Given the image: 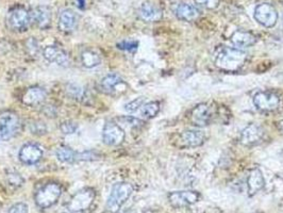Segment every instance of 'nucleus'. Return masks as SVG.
<instances>
[{"mask_svg": "<svg viewBox=\"0 0 283 213\" xmlns=\"http://www.w3.org/2000/svg\"><path fill=\"white\" fill-rule=\"evenodd\" d=\"M246 59V53L243 50L224 46L216 52L214 62L219 69L226 70V72H234L244 65Z\"/></svg>", "mask_w": 283, "mask_h": 213, "instance_id": "1", "label": "nucleus"}, {"mask_svg": "<svg viewBox=\"0 0 283 213\" xmlns=\"http://www.w3.org/2000/svg\"><path fill=\"white\" fill-rule=\"evenodd\" d=\"M133 193V187L128 182H117L111 190L106 209L109 213H117Z\"/></svg>", "mask_w": 283, "mask_h": 213, "instance_id": "2", "label": "nucleus"}, {"mask_svg": "<svg viewBox=\"0 0 283 213\" xmlns=\"http://www.w3.org/2000/svg\"><path fill=\"white\" fill-rule=\"evenodd\" d=\"M62 188L57 182H49L40 188L34 196L35 204L40 209H47L53 207L61 197Z\"/></svg>", "mask_w": 283, "mask_h": 213, "instance_id": "3", "label": "nucleus"}, {"mask_svg": "<svg viewBox=\"0 0 283 213\" xmlns=\"http://www.w3.org/2000/svg\"><path fill=\"white\" fill-rule=\"evenodd\" d=\"M20 129V120L16 113L11 111L0 113V141L13 139Z\"/></svg>", "mask_w": 283, "mask_h": 213, "instance_id": "4", "label": "nucleus"}, {"mask_svg": "<svg viewBox=\"0 0 283 213\" xmlns=\"http://www.w3.org/2000/svg\"><path fill=\"white\" fill-rule=\"evenodd\" d=\"M95 199V192L93 189H83L70 198L67 204V209L70 212H82L92 206Z\"/></svg>", "mask_w": 283, "mask_h": 213, "instance_id": "5", "label": "nucleus"}, {"mask_svg": "<svg viewBox=\"0 0 283 213\" xmlns=\"http://www.w3.org/2000/svg\"><path fill=\"white\" fill-rule=\"evenodd\" d=\"M254 16L257 22L265 28L275 27L279 17L275 7L266 3L260 4L256 7Z\"/></svg>", "mask_w": 283, "mask_h": 213, "instance_id": "6", "label": "nucleus"}, {"mask_svg": "<svg viewBox=\"0 0 283 213\" xmlns=\"http://www.w3.org/2000/svg\"><path fill=\"white\" fill-rule=\"evenodd\" d=\"M100 90L108 95H120L124 94L128 86L125 81L117 74H109L100 81Z\"/></svg>", "mask_w": 283, "mask_h": 213, "instance_id": "7", "label": "nucleus"}, {"mask_svg": "<svg viewBox=\"0 0 283 213\" xmlns=\"http://www.w3.org/2000/svg\"><path fill=\"white\" fill-rule=\"evenodd\" d=\"M254 105L262 112H272L279 108L280 98L275 93L262 91L254 96Z\"/></svg>", "mask_w": 283, "mask_h": 213, "instance_id": "8", "label": "nucleus"}, {"mask_svg": "<svg viewBox=\"0 0 283 213\" xmlns=\"http://www.w3.org/2000/svg\"><path fill=\"white\" fill-rule=\"evenodd\" d=\"M125 131L114 121H107L103 130L104 143L110 146L120 145L125 141Z\"/></svg>", "mask_w": 283, "mask_h": 213, "instance_id": "9", "label": "nucleus"}, {"mask_svg": "<svg viewBox=\"0 0 283 213\" xmlns=\"http://www.w3.org/2000/svg\"><path fill=\"white\" fill-rule=\"evenodd\" d=\"M200 199V194L196 191H175L168 194L170 205L175 208H183L194 205Z\"/></svg>", "mask_w": 283, "mask_h": 213, "instance_id": "10", "label": "nucleus"}, {"mask_svg": "<svg viewBox=\"0 0 283 213\" xmlns=\"http://www.w3.org/2000/svg\"><path fill=\"white\" fill-rule=\"evenodd\" d=\"M44 155L43 148L35 143H26L19 150L18 158L27 165L36 164L42 160Z\"/></svg>", "mask_w": 283, "mask_h": 213, "instance_id": "11", "label": "nucleus"}, {"mask_svg": "<svg viewBox=\"0 0 283 213\" xmlns=\"http://www.w3.org/2000/svg\"><path fill=\"white\" fill-rule=\"evenodd\" d=\"M213 119V111L208 104L197 105L191 112V121L197 127H206Z\"/></svg>", "mask_w": 283, "mask_h": 213, "instance_id": "12", "label": "nucleus"}, {"mask_svg": "<svg viewBox=\"0 0 283 213\" xmlns=\"http://www.w3.org/2000/svg\"><path fill=\"white\" fill-rule=\"evenodd\" d=\"M31 22V14L25 8L17 7L13 9L9 15V24L13 30L23 31L26 30Z\"/></svg>", "mask_w": 283, "mask_h": 213, "instance_id": "13", "label": "nucleus"}, {"mask_svg": "<svg viewBox=\"0 0 283 213\" xmlns=\"http://www.w3.org/2000/svg\"><path fill=\"white\" fill-rule=\"evenodd\" d=\"M264 137V129L260 125L251 123L247 125L241 133V143L245 146L256 145Z\"/></svg>", "mask_w": 283, "mask_h": 213, "instance_id": "14", "label": "nucleus"}, {"mask_svg": "<svg viewBox=\"0 0 283 213\" xmlns=\"http://www.w3.org/2000/svg\"><path fill=\"white\" fill-rule=\"evenodd\" d=\"M43 57L50 63H57L59 66L66 67L69 65L70 60L68 55L57 46H47L43 50Z\"/></svg>", "mask_w": 283, "mask_h": 213, "instance_id": "15", "label": "nucleus"}, {"mask_svg": "<svg viewBox=\"0 0 283 213\" xmlns=\"http://www.w3.org/2000/svg\"><path fill=\"white\" fill-rule=\"evenodd\" d=\"M265 186V179L260 168L250 169L248 178H247V188H248V196L256 195L259 191H261Z\"/></svg>", "mask_w": 283, "mask_h": 213, "instance_id": "16", "label": "nucleus"}, {"mask_svg": "<svg viewBox=\"0 0 283 213\" xmlns=\"http://www.w3.org/2000/svg\"><path fill=\"white\" fill-rule=\"evenodd\" d=\"M139 16L140 18L148 23L159 22L163 17V12L162 10L153 3H143L139 8Z\"/></svg>", "mask_w": 283, "mask_h": 213, "instance_id": "17", "label": "nucleus"}, {"mask_svg": "<svg viewBox=\"0 0 283 213\" xmlns=\"http://www.w3.org/2000/svg\"><path fill=\"white\" fill-rule=\"evenodd\" d=\"M206 136L201 130L190 129L181 134L182 143L187 147H198L205 143Z\"/></svg>", "mask_w": 283, "mask_h": 213, "instance_id": "18", "label": "nucleus"}, {"mask_svg": "<svg viewBox=\"0 0 283 213\" xmlns=\"http://www.w3.org/2000/svg\"><path fill=\"white\" fill-rule=\"evenodd\" d=\"M46 91L40 87L29 88L23 95V103L27 106H36L43 103L46 98Z\"/></svg>", "mask_w": 283, "mask_h": 213, "instance_id": "19", "label": "nucleus"}, {"mask_svg": "<svg viewBox=\"0 0 283 213\" xmlns=\"http://www.w3.org/2000/svg\"><path fill=\"white\" fill-rule=\"evenodd\" d=\"M31 14V20L39 28H47L52 23V10L46 6H40L33 9Z\"/></svg>", "mask_w": 283, "mask_h": 213, "instance_id": "20", "label": "nucleus"}, {"mask_svg": "<svg viewBox=\"0 0 283 213\" xmlns=\"http://www.w3.org/2000/svg\"><path fill=\"white\" fill-rule=\"evenodd\" d=\"M77 25V15L70 9H65L60 14L59 17V29L63 32L73 31Z\"/></svg>", "mask_w": 283, "mask_h": 213, "instance_id": "21", "label": "nucleus"}, {"mask_svg": "<svg viewBox=\"0 0 283 213\" xmlns=\"http://www.w3.org/2000/svg\"><path fill=\"white\" fill-rule=\"evenodd\" d=\"M231 42L237 47L247 48L254 46L257 43V36L251 32L238 30L231 35Z\"/></svg>", "mask_w": 283, "mask_h": 213, "instance_id": "22", "label": "nucleus"}, {"mask_svg": "<svg viewBox=\"0 0 283 213\" xmlns=\"http://www.w3.org/2000/svg\"><path fill=\"white\" fill-rule=\"evenodd\" d=\"M199 10L195 6L187 3L180 4L176 9V16L184 22H193L199 17Z\"/></svg>", "mask_w": 283, "mask_h": 213, "instance_id": "23", "label": "nucleus"}, {"mask_svg": "<svg viewBox=\"0 0 283 213\" xmlns=\"http://www.w3.org/2000/svg\"><path fill=\"white\" fill-rule=\"evenodd\" d=\"M81 63L86 68H94L101 63V57L94 50H84L81 54Z\"/></svg>", "mask_w": 283, "mask_h": 213, "instance_id": "24", "label": "nucleus"}, {"mask_svg": "<svg viewBox=\"0 0 283 213\" xmlns=\"http://www.w3.org/2000/svg\"><path fill=\"white\" fill-rule=\"evenodd\" d=\"M139 110H140L139 111L140 116L143 118L145 119L154 118L159 113L160 104L158 101H149V103H145Z\"/></svg>", "mask_w": 283, "mask_h": 213, "instance_id": "25", "label": "nucleus"}, {"mask_svg": "<svg viewBox=\"0 0 283 213\" xmlns=\"http://www.w3.org/2000/svg\"><path fill=\"white\" fill-rule=\"evenodd\" d=\"M76 155L77 153H75L72 148L64 145L60 146L56 151V156L58 160L63 162V163H72V162L76 161Z\"/></svg>", "mask_w": 283, "mask_h": 213, "instance_id": "26", "label": "nucleus"}, {"mask_svg": "<svg viewBox=\"0 0 283 213\" xmlns=\"http://www.w3.org/2000/svg\"><path fill=\"white\" fill-rule=\"evenodd\" d=\"M6 178L8 184L13 188H19L25 184L24 177L15 169H8L6 173Z\"/></svg>", "mask_w": 283, "mask_h": 213, "instance_id": "27", "label": "nucleus"}, {"mask_svg": "<svg viewBox=\"0 0 283 213\" xmlns=\"http://www.w3.org/2000/svg\"><path fill=\"white\" fill-rule=\"evenodd\" d=\"M67 95L76 100H82L85 98V90L78 84L70 83L66 88Z\"/></svg>", "mask_w": 283, "mask_h": 213, "instance_id": "28", "label": "nucleus"}, {"mask_svg": "<svg viewBox=\"0 0 283 213\" xmlns=\"http://www.w3.org/2000/svg\"><path fill=\"white\" fill-rule=\"evenodd\" d=\"M29 129L31 131V134L36 136H42L47 133V127L46 124L42 120H33L30 123Z\"/></svg>", "mask_w": 283, "mask_h": 213, "instance_id": "29", "label": "nucleus"}, {"mask_svg": "<svg viewBox=\"0 0 283 213\" xmlns=\"http://www.w3.org/2000/svg\"><path fill=\"white\" fill-rule=\"evenodd\" d=\"M145 103H146V98L145 97L135 98L134 100L130 101V103L125 105V110L127 111V112H130V113L135 112V111L139 110L142 107H143V105Z\"/></svg>", "mask_w": 283, "mask_h": 213, "instance_id": "30", "label": "nucleus"}, {"mask_svg": "<svg viewBox=\"0 0 283 213\" xmlns=\"http://www.w3.org/2000/svg\"><path fill=\"white\" fill-rule=\"evenodd\" d=\"M60 129L64 135H74L78 130V124L74 120H64L60 125Z\"/></svg>", "mask_w": 283, "mask_h": 213, "instance_id": "31", "label": "nucleus"}, {"mask_svg": "<svg viewBox=\"0 0 283 213\" xmlns=\"http://www.w3.org/2000/svg\"><path fill=\"white\" fill-rule=\"evenodd\" d=\"M138 47V42L134 39H125L123 42L117 44V48L126 52H135Z\"/></svg>", "mask_w": 283, "mask_h": 213, "instance_id": "32", "label": "nucleus"}, {"mask_svg": "<svg viewBox=\"0 0 283 213\" xmlns=\"http://www.w3.org/2000/svg\"><path fill=\"white\" fill-rule=\"evenodd\" d=\"M195 3L208 10H215L219 6V0H195Z\"/></svg>", "mask_w": 283, "mask_h": 213, "instance_id": "33", "label": "nucleus"}, {"mask_svg": "<svg viewBox=\"0 0 283 213\" xmlns=\"http://www.w3.org/2000/svg\"><path fill=\"white\" fill-rule=\"evenodd\" d=\"M98 158L97 153L92 150H85L82 151V153H77L76 155V161L77 160H81V161H87V160H95Z\"/></svg>", "mask_w": 283, "mask_h": 213, "instance_id": "34", "label": "nucleus"}, {"mask_svg": "<svg viewBox=\"0 0 283 213\" xmlns=\"http://www.w3.org/2000/svg\"><path fill=\"white\" fill-rule=\"evenodd\" d=\"M29 207L25 202H17L8 210V213H28Z\"/></svg>", "mask_w": 283, "mask_h": 213, "instance_id": "35", "label": "nucleus"}, {"mask_svg": "<svg viewBox=\"0 0 283 213\" xmlns=\"http://www.w3.org/2000/svg\"><path fill=\"white\" fill-rule=\"evenodd\" d=\"M121 121H123L124 124L128 125V126H131V127H138L140 125H143L144 124V121L143 120H140L138 118H135V117H132V116H127V117H121L119 118Z\"/></svg>", "mask_w": 283, "mask_h": 213, "instance_id": "36", "label": "nucleus"}, {"mask_svg": "<svg viewBox=\"0 0 283 213\" xmlns=\"http://www.w3.org/2000/svg\"><path fill=\"white\" fill-rule=\"evenodd\" d=\"M26 45H27V49L29 50L30 54H31V55H36L37 50H38V45H37V42L33 37L28 39Z\"/></svg>", "mask_w": 283, "mask_h": 213, "instance_id": "37", "label": "nucleus"}, {"mask_svg": "<svg viewBox=\"0 0 283 213\" xmlns=\"http://www.w3.org/2000/svg\"><path fill=\"white\" fill-rule=\"evenodd\" d=\"M278 128H279V130L281 131V133H283V119L280 120L279 123H278Z\"/></svg>", "mask_w": 283, "mask_h": 213, "instance_id": "38", "label": "nucleus"}, {"mask_svg": "<svg viewBox=\"0 0 283 213\" xmlns=\"http://www.w3.org/2000/svg\"><path fill=\"white\" fill-rule=\"evenodd\" d=\"M79 6H80V8L81 9H83L84 7H85V0H79Z\"/></svg>", "mask_w": 283, "mask_h": 213, "instance_id": "39", "label": "nucleus"}, {"mask_svg": "<svg viewBox=\"0 0 283 213\" xmlns=\"http://www.w3.org/2000/svg\"><path fill=\"white\" fill-rule=\"evenodd\" d=\"M125 213H135V212L132 211V210H130V211H127V212H125Z\"/></svg>", "mask_w": 283, "mask_h": 213, "instance_id": "40", "label": "nucleus"}, {"mask_svg": "<svg viewBox=\"0 0 283 213\" xmlns=\"http://www.w3.org/2000/svg\"><path fill=\"white\" fill-rule=\"evenodd\" d=\"M281 2H282V3H283V0H281Z\"/></svg>", "mask_w": 283, "mask_h": 213, "instance_id": "41", "label": "nucleus"}]
</instances>
